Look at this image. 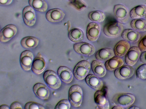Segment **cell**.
Segmentation results:
<instances>
[{
  "label": "cell",
  "instance_id": "25",
  "mask_svg": "<svg viewBox=\"0 0 146 109\" xmlns=\"http://www.w3.org/2000/svg\"><path fill=\"white\" fill-rule=\"evenodd\" d=\"M146 16V6L141 5L132 9L130 12V16L133 19L141 18Z\"/></svg>",
  "mask_w": 146,
  "mask_h": 109
},
{
  "label": "cell",
  "instance_id": "1",
  "mask_svg": "<svg viewBox=\"0 0 146 109\" xmlns=\"http://www.w3.org/2000/svg\"><path fill=\"white\" fill-rule=\"evenodd\" d=\"M82 91L81 87L77 85H74L70 88L68 93V98L71 105L78 107L81 105L82 100Z\"/></svg>",
  "mask_w": 146,
  "mask_h": 109
},
{
  "label": "cell",
  "instance_id": "26",
  "mask_svg": "<svg viewBox=\"0 0 146 109\" xmlns=\"http://www.w3.org/2000/svg\"><path fill=\"white\" fill-rule=\"evenodd\" d=\"M70 40L72 42L78 43L82 41L84 38V33L82 30L77 28L70 31L68 34Z\"/></svg>",
  "mask_w": 146,
  "mask_h": 109
},
{
  "label": "cell",
  "instance_id": "32",
  "mask_svg": "<svg viewBox=\"0 0 146 109\" xmlns=\"http://www.w3.org/2000/svg\"><path fill=\"white\" fill-rule=\"evenodd\" d=\"M70 107V104L69 100L64 99L59 101L56 106L55 109H69Z\"/></svg>",
  "mask_w": 146,
  "mask_h": 109
},
{
  "label": "cell",
  "instance_id": "31",
  "mask_svg": "<svg viewBox=\"0 0 146 109\" xmlns=\"http://www.w3.org/2000/svg\"><path fill=\"white\" fill-rule=\"evenodd\" d=\"M136 75L139 79H146V64H142L138 68L136 71Z\"/></svg>",
  "mask_w": 146,
  "mask_h": 109
},
{
  "label": "cell",
  "instance_id": "21",
  "mask_svg": "<svg viewBox=\"0 0 146 109\" xmlns=\"http://www.w3.org/2000/svg\"><path fill=\"white\" fill-rule=\"evenodd\" d=\"M121 36L124 40L127 41L135 42L139 39L141 35L136 30L131 29H126L123 32Z\"/></svg>",
  "mask_w": 146,
  "mask_h": 109
},
{
  "label": "cell",
  "instance_id": "27",
  "mask_svg": "<svg viewBox=\"0 0 146 109\" xmlns=\"http://www.w3.org/2000/svg\"><path fill=\"white\" fill-rule=\"evenodd\" d=\"M39 40L33 36H27L24 37L21 40L22 46L26 49L33 48L36 47L39 43Z\"/></svg>",
  "mask_w": 146,
  "mask_h": 109
},
{
  "label": "cell",
  "instance_id": "39",
  "mask_svg": "<svg viewBox=\"0 0 146 109\" xmlns=\"http://www.w3.org/2000/svg\"><path fill=\"white\" fill-rule=\"evenodd\" d=\"M113 109H124V108L123 107L119 106L117 105L114 106L112 108Z\"/></svg>",
  "mask_w": 146,
  "mask_h": 109
},
{
  "label": "cell",
  "instance_id": "36",
  "mask_svg": "<svg viewBox=\"0 0 146 109\" xmlns=\"http://www.w3.org/2000/svg\"><path fill=\"white\" fill-rule=\"evenodd\" d=\"M140 60L141 62L146 64V51L143 52L141 55Z\"/></svg>",
  "mask_w": 146,
  "mask_h": 109
},
{
  "label": "cell",
  "instance_id": "17",
  "mask_svg": "<svg viewBox=\"0 0 146 109\" xmlns=\"http://www.w3.org/2000/svg\"><path fill=\"white\" fill-rule=\"evenodd\" d=\"M94 98L95 103L99 108L109 109V101L103 91L98 90L95 93Z\"/></svg>",
  "mask_w": 146,
  "mask_h": 109
},
{
  "label": "cell",
  "instance_id": "41",
  "mask_svg": "<svg viewBox=\"0 0 146 109\" xmlns=\"http://www.w3.org/2000/svg\"><path fill=\"white\" fill-rule=\"evenodd\" d=\"M68 0L70 1H74L75 0Z\"/></svg>",
  "mask_w": 146,
  "mask_h": 109
},
{
  "label": "cell",
  "instance_id": "19",
  "mask_svg": "<svg viewBox=\"0 0 146 109\" xmlns=\"http://www.w3.org/2000/svg\"><path fill=\"white\" fill-rule=\"evenodd\" d=\"M87 84L94 89L101 90L103 86L102 80L97 76L93 74H90L87 76L85 79Z\"/></svg>",
  "mask_w": 146,
  "mask_h": 109
},
{
  "label": "cell",
  "instance_id": "18",
  "mask_svg": "<svg viewBox=\"0 0 146 109\" xmlns=\"http://www.w3.org/2000/svg\"><path fill=\"white\" fill-rule=\"evenodd\" d=\"M58 75L61 81L64 83H70L73 78V74L71 70L65 66H61L57 71Z\"/></svg>",
  "mask_w": 146,
  "mask_h": 109
},
{
  "label": "cell",
  "instance_id": "8",
  "mask_svg": "<svg viewBox=\"0 0 146 109\" xmlns=\"http://www.w3.org/2000/svg\"><path fill=\"white\" fill-rule=\"evenodd\" d=\"M16 26L12 24L8 25L1 29L0 32V41L3 42L9 41L16 34Z\"/></svg>",
  "mask_w": 146,
  "mask_h": 109
},
{
  "label": "cell",
  "instance_id": "4",
  "mask_svg": "<svg viewBox=\"0 0 146 109\" xmlns=\"http://www.w3.org/2000/svg\"><path fill=\"white\" fill-rule=\"evenodd\" d=\"M90 68L89 62L86 60L79 62L76 66L73 71L75 78L78 80H82L87 76Z\"/></svg>",
  "mask_w": 146,
  "mask_h": 109
},
{
  "label": "cell",
  "instance_id": "2",
  "mask_svg": "<svg viewBox=\"0 0 146 109\" xmlns=\"http://www.w3.org/2000/svg\"><path fill=\"white\" fill-rule=\"evenodd\" d=\"M123 29V25L121 23L114 21L109 22L105 25L104 32L105 35L110 37H116L122 34Z\"/></svg>",
  "mask_w": 146,
  "mask_h": 109
},
{
  "label": "cell",
  "instance_id": "5",
  "mask_svg": "<svg viewBox=\"0 0 146 109\" xmlns=\"http://www.w3.org/2000/svg\"><path fill=\"white\" fill-rule=\"evenodd\" d=\"M135 100V97L132 94L122 93L116 95L113 100V103L117 105L126 107L132 104Z\"/></svg>",
  "mask_w": 146,
  "mask_h": 109
},
{
  "label": "cell",
  "instance_id": "7",
  "mask_svg": "<svg viewBox=\"0 0 146 109\" xmlns=\"http://www.w3.org/2000/svg\"><path fill=\"white\" fill-rule=\"evenodd\" d=\"M33 54L31 51L25 50L21 53L20 59V65L22 68L27 71L31 70L33 61Z\"/></svg>",
  "mask_w": 146,
  "mask_h": 109
},
{
  "label": "cell",
  "instance_id": "3",
  "mask_svg": "<svg viewBox=\"0 0 146 109\" xmlns=\"http://www.w3.org/2000/svg\"><path fill=\"white\" fill-rule=\"evenodd\" d=\"M43 77L45 83L52 89H57L61 85L60 79L58 75L53 70H46L44 73Z\"/></svg>",
  "mask_w": 146,
  "mask_h": 109
},
{
  "label": "cell",
  "instance_id": "24",
  "mask_svg": "<svg viewBox=\"0 0 146 109\" xmlns=\"http://www.w3.org/2000/svg\"><path fill=\"white\" fill-rule=\"evenodd\" d=\"M123 63L124 62L121 58L119 57L114 56L107 60L105 66L107 70L112 71L121 66Z\"/></svg>",
  "mask_w": 146,
  "mask_h": 109
},
{
  "label": "cell",
  "instance_id": "11",
  "mask_svg": "<svg viewBox=\"0 0 146 109\" xmlns=\"http://www.w3.org/2000/svg\"><path fill=\"white\" fill-rule=\"evenodd\" d=\"M22 15L24 22L27 26H31L34 25L36 16L35 11L31 7H25L23 9Z\"/></svg>",
  "mask_w": 146,
  "mask_h": 109
},
{
  "label": "cell",
  "instance_id": "30",
  "mask_svg": "<svg viewBox=\"0 0 146 109\" xmlns=\"http://www.w3.org/2000/svg\"><path fill=\"white\" fill-rule=\"evenodd\" d=\"M105 15L102 11H96L90 12L88 17L92 21L100 22L103 21L105 18Z\"/></svg>",
  "mask_w": 146,
  "mask_h": 109
},
{
  "label": "cell",
  "instance_id": "34",
  "mask_svg": "<svg viewBox=\"0 0 146 109\" xmlns=\"http://www.w3.org/2000/svg\"><path fill=\"white\" fill-rule=\"evenodd\" d=\"M139 47L142 51H146V35L140 42L139 44Z\"/></svg>",
  "mask_w": 146,
  "mask_h": 109
},
{
  "label": "cell",
  "instance_id": "38",
  "mask_svg": "<svg viewBox=\"0 0 146 109\" xmlns=\"http://www.w3.org/2000/svg\"><path fill=\"white\" fill-rule=\"evenodd\" d=\"M9 106L6 104H3L0 106V109H9Z\"/></svg>",
  "mask_w": 146,
  "mask_h": 109
},
{
  "label": "cell",
  "instance_id": "37",
  "mask_svg": "<svg viewBox=\"0 0 146 109\" xmlns=\"http://www.w3.org/2000/svg\"><path fill=\"white\" fill-rule=\"evenodd\" d=\"M13 0H0V4L2 5H7L10 4Z\"/></svg>",
  "mask_w": 146,
  "mask_h": 109
},
{
  "label": "cell",
  "instance_id": "28",
  "mask_svg": "<svg viewBox=\"0 0 146 109\" xmlns=\"http://www.w3.org/2000/svg\"><path fill=\"white\" fill-rule=\"evenodd\" d=\"M29 3L32 8L40 12H45L48 8L47 4L44 0H29Z\"/></svg>",
  "mask_w": 146,
  "mask_h": 109
},
{
  "label": "cell",
  "instance_id": "15",
  "mask_svg": "<svg viewBox=\"0 0 146 109\" xmlns=\"http://www.w3.org/2000/svg\"><path fill=\"white\" fill-rule=\"evenodd\" d=\"M100 31V25L95 22H92L88 25L86 32L87 38L90 41H94L98 38Z\"/></svg>",
  "mask_w": 146,
  "mask_h": 109
},
{
  "label": "cell",
  "instance_id": "33",
  "mask_svg": "<svg viewBox=\"0 0 146 109\" xmlns=\"http://www.w3.org/2000/svg\"><path fill=\"white\" fill-rule=\"evenodd\" d=\"M25 109H44L45 108L41 104L37 102L30 101L27 103L25 106Z\"/></svg>",
  "mask_w": 146,
  "mask_h": 109
},
{
  "label": "cell",
  "instance_id": "10",
  "mask_svg": "<svg viewBox=\"0 0 146 109\" xmlns=\"http://www.w3.org/2000/svg\"><path fill=\"white\" fill-rule=\"evenodd\" d=\"M134 73V69L132 66L125 65L116 69L114 71V75L117 78L123 80L130 78Z\"/></svg>",
  "mask_w": 146,
  "mask_h": 109
},
{
  "label": "cell",
  "instance_id": "40",
  "mask_svg": "<svg viewBox=\"0 0 146 109\" xmlns=\"http://www.w3.org/2000/svg\"><path fill=\"white\" fill-rule=\"evenodd\" d=\"M129 109H139V108H138L137 107L135 106H131L129 108Z\"/></svg>",
  "mask_w": 146,
  "mask_h": 109
},
{
  "label": "cell",
  "instance_id": "6",
  "mask_svg": "<svg viewBox=\"0 0 146 109\" xmlns=\"http://www.w3.org/2000/svg\"><path fill=\"white\" fill-rule=\"evenodd\" d=\"M74 49L77 53L81 55L90 56L95 52V48L92 44L88 43L80 42L74 45Z\"/></svg>",
  "mask_w": 146,
  "mask_h": 109
},
{
  "label": "cell",
  "instance_id": "13",
  "mask_svg": "<svg viewBox=\"0 0 146 109\" xmlns=\"http://www.w3.org/2000/svg\"><path fill=\"white\" fill-rule=\"evenodd\" d=\"M46 63L44 58L40 53H38L33 61L31 69L32 71L36 74L42 73L44 70Z\"/></svg>",
  "mask_w": 146,
  "mask_h": 109
},
{
  "label": "cell",
  "instance_id": "29",
  "mask_svg": "<svg viewBox=\"0 0 146 109\" xmlns=\"http://www.w3.org/2000/svg\"><path fill=\"white\" fill-rule=\"evenodd\" d=\"M131 27L139 32L146 31V20L142 18L135 19L132 21L131 23Z\"/></svg>",
  "mask_w": 146,
  "mask_h": 109
},
{
  "label": "cell",
  "instance_id": "12",
  "mask_svg": "<svg viewBox=\"0 0 146 109\" xmlns=\"http://www.w3.org/2000/svg\"><path fill=\"white\" fill-rule=\"evenodd\" d=\"M141 53V50L139 47L133 46L131 47L126 53L125 61L128 65L132 66L138 60Z\"/></svg>",
  "mask_w": 146,
  "mask_h": 109
},
{
  "label": "cell",
  "instance_id": "23",
  "mask_svg": "<svg viewBox=\"0 0 146 109\" xmlns=\"http://www.w3.org/2000/svg\"><path fill=\"white\" fill-rule=\"evenodd\" d=\"M114 51L111 49L105 48L99 50L96 54V58L100 61H107L114 56Z\"/></svg>",
  "mask_w": 146,
  "mask_h": 109
},
{
  "label": "cell",
  "instance_id": "16",
  "mask_svg": "<svg viewBox=\"0 0 146 109\" xmlns=\"http://www.w3.org/2000/svg\"><path fill=\"white\" fill-rule=\"evenodd\" d=\"M65 14L61 9L55 8L49 10L46 13L47 20L51 22H57L62 20L64 18Z\"/></svg>",
  "mask_w": 146,
  "mask_h": 109
},
{
  "label": "cell",
  "instance_id": "14",
  "mask_svg": "<svg viewBox=\"0 0 146 109\" xmlns=\"http://www.w3.org/2000/svg\"><path fill=\"white\" fill-rule=\"evenodd\" d=\"M35 95L40 99L47 100L50 95V91L48 87L44 84L38 83L35 84L33 88Z\"/></svg>",
  "mask_w": 146,
  "mask_h": 109
},
{
  "label": "cell",
  "instance_id": "35",
  "mask_svg": "<svg viewBox=\"0 0 146 109\" xmlns=\"http://www.w3.org/2000/svg\"><path fill=\"white\" fill-rule=\"evenodd\" d=\"M16 108H22L21 104L18 102L17 101L13 102L11 104L10 106V109H15Z\"/></svg>",
  "mask_w": 146,
  "mask_h": 109
},
{
  "label": "cell",
  "instance_id": "20",
  "mask_svg": "<svg viewBox=\"0 0 146 109\" xmlns=\"http://www.w3.org/2000/svg\"><path fill=\"white\" fill-rule=\"evenodd\" d=\"M130 48V44L125 40L119 41L115 45L114 50L115 54L117 56L122 57L127 52Z\"/></svg>",
  "mask_w": 146,
  "mask_h": 109
},
{
  "label": "cell",
  "instance_id": "22",
  "mask_svg": "<svg viewBox=\"0 0 146 109\" xmlns=\"http://www.w3.org/2000/svg\"><path fill=\"white\" fill-rule=\"evenodd\" d=\"M91 68L94 73L98 77H103L106 74V71L105 66L99 60L93 61L91 64Z\"/></svg>",
  "mask_w": 146,
  "mask_h": 109
},
{
  "label": "cell",
  "instance_id": "9",
  "mask_svg": "<svg viewBox=\"0 0 146 109\" xmlns=\"http://www.w3.org/2000/svg\"><path fill=\"white\" fill-rule=\"evenodd\" d=\"M114 12L116 18L120 22L125 23L128 21L129 16V12L124 5L120 4L115 5Z\"/></svg>",
  "mask_w": 146,
  "mask_h": 109
}]
</instances>
